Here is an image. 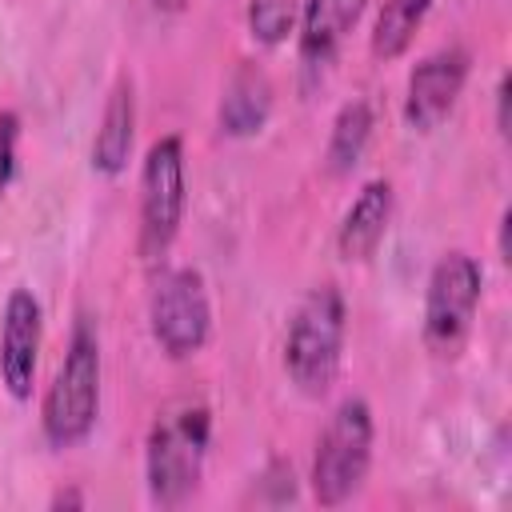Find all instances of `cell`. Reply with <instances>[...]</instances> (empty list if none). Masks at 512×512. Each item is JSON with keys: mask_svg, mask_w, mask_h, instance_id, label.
<instances>
[{"mask_svg": "<svg viewBox=\"0 0 512 512\" xmlns=\"http://www.w3.org/2000/svg\"><path fill=\"white\" fill-rule=\"evenodd\" d=\"M368 136H372V108L364 100L344 104L332 124V140H328V172H336V176L352 172L364 156Z\"/></svg>", "mask_w": 512, "mask_h": 512, "instance_id": "cell-15", "label": "cell"}, {"mask_svg": "<svg viewBox=\"0 0 512 512\" xmlns=\"http://www.w3.org/2000/svg\"><path fill=\"white\" fill-rule=\"evenodd\" d=\"M188 0H156V8H168V12H180Z\"/></svg>", "mask_w": 512, "mask_h": 512, "instance_id": "cell-19", "label": "cell"}, {"mask_svg": "<svg viewBox=\"0 0 512 512\" xmlns=\"http://www.w3.org/2000/svg\"><path fill=\"white\" fill-rule=\"evenodd\" d=\"M388 220H392V184L388 180H368L360 188V196L352 200V208L344 212V224H340V236H336V248L344 260H368L384 232H388Z\"/></svg>", "mask_w": 512, "mask_h": 512, "instance_id": "cell-11", "label": "cell"}, {"mask_svg": "<svg viewBox=\"0 0 512 512\" xmlns=\"http://www.w3.org/2000/svg\"><path fill=\"white\" fill-rule=\"evenodd\" d=\"M468 80V52L464 48H440L424 56L412 76H408V96H404V120L416 132H432L448 120L460 88Z\"/></svg>", "mask_w": 512, "mask_h": 512, "instance_id": "cell-8", "label": "cell"}, {"mask_svg": "<svg viewBox=\"0 0 512 512\" xmlns=\"http://www.w3.org/2000/svg\"><path fill=\"white\" fill-rule=\"evenodd\" d=\"M184 220V148L180 136H164L148 148L140 172V256L168 252Z\"/></svg>", "mask_w": 512, "mask_h": 512, "instance_id": "cell-6", "label": "cell"}, {"mask_svg": "<svg viewBox=\"0 0 512 512\" xmlns=\"http://www.w3.org/2000/svg\"><path fill=\"white\" fill-rule=\"evenodd\" d=\"M432 0H384L380 16H376V32H372V52L380 60H396L408 52L420 20L428 16Z\"/></svg>", "mask_w": 512, "mask_h": 512, "instance_id": "cell-14", "label": "cell"}, {"mask_svg": "<svg viewBox=\"0 0 512 512\" xmlns=\"http://www.w3.org/2000/svg\"><path fill=\"white\" fill-rule=\"evenodd\" d=\"M16 132H20V120L12 112H0V192L16 172Z\"/></svg>", "mask_w": 512, "mask_h": 512, "instance_id": "cell-17", "label": "cell"}, {"mask_svg": "<svg viewBox=\"0 0 512 512\" xmlns=\"http://www.w3.org/2000/svg\"><path fill=\"white\" fill-rule=\"evenodd\" d=\"M476 304H480V264L468 252H448L432 268L424 296V340L436 356H456L464 348Z\"/></svg>", "mask_w": 512, "mask_h": 512, "instance_id": "cell-5", "label": "cell"}, {"mask_svg": "<svg viewBox=\"0 0 512 512\" xmlns=\"http://www.w3.org/2000/svg\"><path fill=\"white\" fill-rule=\"evenodd\" d=\"M368 0H308L300 16V64L320 72L340 52L344 36L356 28Z\"/></svg>", "mask_w": 512, "mask_h": 512, "instance_id": "cell-10", "label": "cell"}, {"mask_svg": "<svg viewBox=\"0 0 512 512\" xmlns=\"http://www.w3.org/2000/svg\"><path fill=\"white\" fill-rule=\"evenodd\" d=\"M100 412V344L92 324L80 316L64 352V364L44 396V436L52 448L80 444Z\"/></svg>", "mask_w": 512, "mask_h": 512, "instance_id": "cell-3", "label": "cell"}, {"mask_svg": "<svg viewBox=\"0 0 512 512\" xmlns=\"http://www.w3.org/2000/svg\"><path fill=\"white\" fill-rule=\"evenodd\" d=\"M208 428H212L208 408L196 400H176L156 416L148 432L144 472H148V492L160 508H176L196 492L208 452Z\"/></svg>", "mask_w": 512, "mask_h": 512, "instance_id": "cell-1", "label": "cell"}, {"mask_svg": "<svg viewBox=\"0 0 512 512\" xmlns=\"http://www.w3.org/2000/svg\"><path fill=\"white\" fill-rule=\"evenodd\" d=\"M272 112V84L256 64H240L220 100V124L228 136H252Z\"/></svg>", "mask_w": 512, "mask_h": 512, "instance_id": "cell-12", "label": "cell"}, {"mask_svg": "<svg viewBox=\"0 0 512 512\" xmlns=\"http://www.w3.org/2000/svg\"><path fill=\"white\" fill-rule=\"evenodd\" d=\"M292 24H296V0H252L248 4V28L260 44L288 40Z\"/></svg>", "mask_w": 512, "mask_h": 512, "instance_id": "cell-16", "label": "cell"}, {"mask_svg": "<svg viewBox=\"0 0 512 512\" xmlns=\"http://www.w3.org/2000/svg\"><path fill=\"white\" fill-rule=\"evenodd\" d=\"M36 356H40V304L28 288H16L4 304V328H0V376L16 400L32 396Z\"/></svg>", "mask_w": 512, "mask_h": 512, "instance_id": "cell-9", "label": "cell"}, {"mask_svg": "<svg viewBox=\"0 0 512 512\" xmlns=\"http://www.w3.org/2000/svg\"><path fill=\"white\" fill-rule=\"evenodd\" d=\"M372 464V412L364 400H344L328 420L316 460H312V492L324 508L344 504L368 476Z\"/></svg>", "mask_w": 512, "mask_h": 512, "instance_id": "cell-4", "label": "cell"}, {"mask_svg": "<svg viewBox=\"0 0 512 512\" xmlns=\"http://www.w3.org/2000/svg\"><path fill=\"white\" fill-rule=\"evenodd\" d=\"M344 296L336 284H316L292 312L284 336V368L304 396H324L340 372Z\"/></svg>", "mask_w": 512, "mask_h": 512, "instance_id": "cell-2", "label": "cell"}, {"mask_svg": "<svg viewBox=\"0 0 512 512\" xmlns=\"http://www.w3.org/2000/svg\"><path fill=\"white\" fill-rule=\"evenodd\" d=\"M152 336L168 356H192L204 348L208 328H212V312H208V292L200 272L192 268H172L156 280L152 292Z\"/></svg>", "mask_w": 512, "mask_h": 512, "instance_id": "cell-7", "label": "cell"}, {"mask_svg": "<svg viewBox=\"0 0 512 512\" xmlns=\"http://www.w3.org/2000/svg\"><path fill=\"white\" fill-rule=\"evenodd\" d=\"M496 124H500V136H508V76L496 88Z\"/></svg>", "mask_w": 512, "mask_h": 512, "instance_id": "cell-18", "label": "cell"}, {"mask_svg": "<svg viewBox=\"0 0 512 512\" xmlns=\"http://www.w3.org/2000/svg\"><path fill=\"white\" fill-rule=\"evenodd\" d=\"M132 124H136V104H132V84L120 80L104 104V120L96 128L92 144V168L104 176H120L132 152Z\"/></svg>", "mask_w": 512, "mask_h": 512, "instance_id": "cell-13", "label": "cell"}]
</instances>
